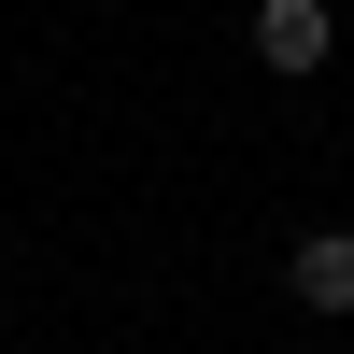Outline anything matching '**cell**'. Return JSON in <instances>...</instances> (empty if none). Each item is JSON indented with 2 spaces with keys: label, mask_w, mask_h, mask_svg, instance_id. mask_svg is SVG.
<instances>
[{
  "label": "cell",
  "mask_w": 354,
  "mask_h": 354,
  "mask_svg": "<svg viewBox=\"0 0 354 354\" xmlns=\"http://www.w3.org/2000/svg\"><path fill=\"white\" fill-rule=\"evenodd\" d=\"M283 298H298V312H326V326H340V312H354V227H312V241L283 255Z\"/></svg>",
  "instance_id": "cell-1"
},
{
  "label": "cell",
  "mask_w": 354,
  "mask_h": 354,
  "mask_svg": "<svg viewBox=\"0 0 354 354\" xmlns=\"http://www.w3.org/2000/svg\"><path fill=\"white\" fill-rule=\"evenodd\" d=\"M326 0H255V71H326Z\"/></svg>",
  "instance_id": "cell-2"
}]
</instances>
